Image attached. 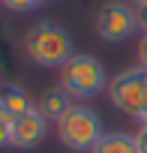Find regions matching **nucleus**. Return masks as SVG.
<instances>
[{"mask_svg": "<svg viewBox=\"0 0 147 153\" xmlns=\"http://www.w3.org/2000/svg\"><path fill=\"white\" fill-rule=\"evenodd\" d=\"M135 18H138V30H141V36L147 33V3L144 6H135Z\"/></svg>", "mask_w": 147, "mask_h": 153, "instance_id": "obj_14", "label": "nucleus"}, {"mask_svg": "<svg viewBox=\"0 0 147 153\" xmlns=\"http://www.w3.org/2000/svg\"><path fill=\"white\" fill-rule=\"evenodd\" d=\"M108 99L120 114L147 123V72L141 66H129L117 72L108 81Z\"/></svg>", "mask_w": 147, "mask_h": 153, "instance_id": "obj_4", "label": "nucleus"}, {"mask_svg": "<svg viewBox=\"0 0 147 153\" xmlns=\"http://www.w3.org/2000/svg\"><path fill=\"white\" fill-rule=\"evenodd\" d=\"M48 3H54V0H48Z\"/></svg>", "mask_w": 147, "mask_h": 153, "instance_id": "obj_16", "label": "nucleus"}, {"mask_svg": "<svg viewBox=\"0 0 147 153\" xmlns=\"http://www.w3.org/2000/svg\"><path fill=\"white\" fill-rule=\"evenodd\" d=\"M57 141L72 153H93V147L102 141V117L87 105H72L57 123Z\"/></svg>", "mask_w": 147, "mask_h": 153, "instance_id": "obj_2", "label": "nucleus"}, {"mask_svg": "<svg viewBox=\"0 0 147 153\" xmlns=\"http://www.w3.org/2000/svg\"><path fill=\"white\" fill-rule=\"evenodd\" d=\"M69 108H72V96H69L63 87H45V90L36 96V111H39L48 123H57Z\"/></svg>", "mask_w": 147, "mask_h": 153, "instance_id": "obj_7", "label": "nucleus"}, {"mask_svg": "<svg viewBox=\"0 0 147 153\" xmlns=\"http://www.w3.org/2000/svg\"><path fill=\"white\" fill-rule=\"evenodd\" d=\"M138 66L147 72V33L138 39Z\"/></svg>", "mask_w": 147, "mask_h": 153, "instance_id": "obj_13", "label": "nucleus"}, {"mask_svg": "<svg viewBox=\"0 0 147 153\" xmlns=\"http://www.w3.org/2000/svg\"><path fill=\"white\" fill-rule=\"evenodd\" d=\"M33 105H36V102L27 96V90H24L21 84H15V81H3V84H0V111L9 114L12 120L21 117L24 111H30Z\"/></svg>", "mask_w": 147, "mask_h": 153, "instance_id": "obj_8", "label": "nucleus"}, {"mask_svg": "<svg viewBox=\"0 0 147 153\" xmlns=\"http://www.w3.org/2000/svg\"><path fill=\"white\" fill-rule=\"evenodd\" d=\"M144 3H147V0H135V6H144Z\"/></svg>", "mask_w": 147, "mask_h": 153, "instance_id": "obj_15", "label": "nucleus"}, {"mask_svg": "<svg viewBox=\"0 0 147 153\" xmlns=\"http://www.w3.org/2000/svg\"><path fill=\"white\" fill-rule=\"evenodd\" d=\"M60 87L72 96V99H93L102 90H108V75L102 60H96L93 54L75 51L66 66L60 69Z\"/></svg>", "mask_w": 147, "mask_h": 153, "instance_id": "obj_3", "label": "nucleus"}, {"mask_svg": "<svg viewBox=\"0 0 147 153\" xmlns=\"http://www.w3.org/2000/svg\"><path fill=\"white\" fill-rule=\"evenodd\" d=\"M45 3V0H0V6L9 9V12H33Z\"/></svg>", "mask_w": 147, "mask_h": 153, "instance_id": "obj_10", "label": "nucleus"}, {"mask_svg": "<svg viewBox=\"0 0 147 153\" xmlns=\"http://www.w3.org/2000/svg\"><path fill=\"white\" fill-rule=\"evenodd\" d=\"M93 153H138L135 135H129V132H105L102 141L93 147Z\"/></svg>", "mask_w": 147, "mask_h": 153, "instance_id": "obj_9", "label": "nucleus"}, {"mask_svg": "<svg viewBox=\"0 0 147 153\" xmlns=\"http://www.w3.org/2000/svg\"><path fill=\"white\" fill-rule=\"evenodd\" d=\"M135 147H138V153H147V123H138V129H135Z\"/></svg>", "mask_w": 147, "mask_h": 153, "instance_id": "obj_12", "label": "nucleus"}, {"mask_svg": "<svg viewBox=\"0 0 147 153\" xmlns=\"http://www.w3.org/2000/svg\"><path fill=\"white\" fill-rule=\"evenodd\" d=\"M96 36L102 42H126L135 30H138V18H135V9L123 0H105V3L96 9Z\"/></svg>", "mask_w": 147, "mask_h": 153, "instance_id": "obj_5", "label": "nucleus"}, {"mask_svg": "<svg viewBox=\"0 0 147 153\" xmlns=\"http://www.w3.org/2000/svg\"><path fill=\"white\" fill-rule=\"evenodd\" d=\"M24 54L42 69H63L66 60L75 54V42L72 33L57 21H36L24 33Z\"/></svg>", "mask_w": 147, "mask_h": 153, "instance_id": "obj_1", "label": "nucleus"}, {"mask_svg": "<svg viewBox=\"0 0 147 153\" xmlns=\"http://www.w3.org/2000/svg\"><path fill=\"white\" fill-rule=\"evenodd\" d=\"M45 135H48V120L36 111V105L12 120V147L18 150H33L36 144H42Z\"/></svg>", "mask_w": 147, "mask_h": 153, "instance_id": "obj_6", "label": "nucleus"}, {"mask_svg": "<svg viewBox=\"0 0 147 153\" xmlns=\"http://www.w3.org/2000/svg\"><path fill=\"white\" fill-rule=\"evenodd\" d=\"M12 147V117L0 111V150Z\"/></svg>", "mask_w": 147, "mask_h": 153, "instance_id": "obj_11", "label": "nucleus"}]
</instances>
